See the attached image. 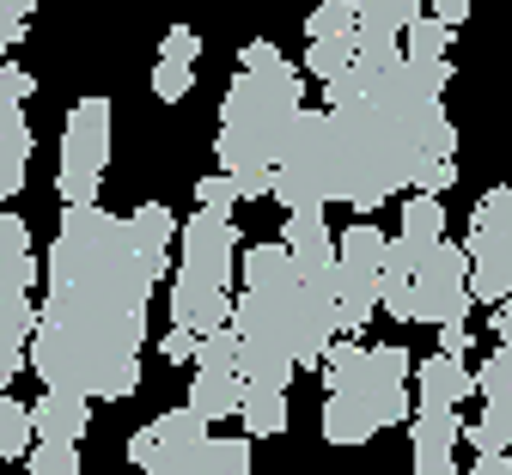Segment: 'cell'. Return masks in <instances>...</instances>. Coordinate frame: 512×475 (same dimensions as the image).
Here are the masks:
<instances>
[{
	"label": "cell",
	"instance_id": "cell-1",
	"mask_svg": "<svg viewBox=\"0 0 512 475\" xmlns=\"http://www.w3.org/2000/svg\"><path fill=\"white\" fill-rule=\"evenodd\" d=\"M159 281H165V262L141 250L135 220L104 214L98 201H61L31 372L43 384H74L98 402L135 396L141 348H147V305Z\"/></svg>",
	"mask_w": 512,
	"mask_h": 475
},
{
	"label": "cell",
	"instance_id": "cell-10",
	"mask_svg": "<svg viewBox=\"0 0 512 475\" xmlns=\"http://www.w3.org/2000/svg\"><path fill=\"white\" fill-rule=\"evenodd\" d=\"M177 250H183L177 268H189V275H202V281H214V287H232L238 262H244V256H238V226H232V214H214V208H196V220L177 232Z\"/></svg>",
	"mask_w": 512,
	"mask_h": 475
},
{
	"label": "cell",
	"instance_id": "cell-22",
	"mask_svg": "<svg viewBox=\"0 0 512 475\" xmlns=\"http://www.w3.org/2000/svg\"><path fill=\"white\" fill-rule=\"evenodd\" d=\"M31 445H37V409H25V402H13V390H7V402H0V457H31Z\"/></svg>",
	"mask_w": 512,
	"mask_h": 475
},
{
	"label": "cell",
	"instance_id": "cell-2",
	"mask_svg": "<svg viewBox=\"0 0 512 475\" xmlns=\"http://www.w3.org/2000/svg\"><path fill=\"white\" fill-rule=\"evenodd\" d=\"M452 61H403L378 67V80L324 110H299L293 141L275 165V201H348L354 214H378L403 183L415 189L433 159H458V128L445 116Z\"/></svg>",
	"mask_w": 512,
	"mask_h": 475
},
{
	"label": "cell",
	"instance_id": "cell-33",
	"mask_svg": "<svg viewBox=\"0 0 512 475\" xmlns=\"http://www.w3.org/2000/svg\"><path fill=\"white\" fill-rule=\"evenodd\" d=\"M31 7H37V0H0V43H19L25 37V25H31Z\"/></svg>",
	"mask_w": 512,
	"mask_h": 475
},
{
	"label": "cell",
	"instance_id": "cell-24",
	"mask_svg": "<svg viewBox=\"0 0 512 475\" xmlns=\"http://www.w3.org/2000/svg\"><path fill=\"white\" fill-rule=\"evenodd\" d=\"M244 469H250V439L244 433H208L196 475H244Z\"/></svg>",
	"mask_w": 512,
	"mask_h": 475
},
{
	"label": "cell",
	"instance_id": "cell-17",
	"mask_svg": "<svg viewBox=\"0 0 512 475\" xmlns=\"http://www.w3.org/2000/svg\"><path fill=\"white\" fill-rule=\"evenodd\" d=\"M244 390H250V378H244L238 366H196L189 402H196L208 421H226V415H238V409H244Z\"/></svg>",
	"mask_w": 512,
	"mask_h": 475
},
{
	"label": "cell",
	"instance_id": "cell-11",
	"mask_svg": "<svg viewBox=\"0 0 512 475\" xmlns=\"http://www.w3.org/2000/svg\"><path fill=\"white\" fill-rule=\"evenodd\" d=\"M232 293L226 287H214V281H202V275H189V268H177L171 275V323H189V329H220V323H232Z\"/></svg>",
	"mask_w": 512,
	"mask_h": 475
},
{
	"label": "cell",
	"instance_id": "cell-23",
	"mask_svg": "<svg viewBox=\"0 0 512 475\" xmlns=\"http://www.w3.org/2000/svg\"><path fill=\"white\" fill-rule=\"evenodd\" d=\"M452 19H439V13H421L409 31H403V49L415 55V61H452Z\"/></svg>",
	"mask_w": 512,
	"mask_h": 475
},
{
	"label": "cell",
	"instance_id": "cell-26",
	"mask_svg": "<svg viewBox=\"0 0 512 475\" xmlns=\"http://www.w3.org/2000/svg\"><path fill=\"white\" fill-rule=\"evenodd\" d=\"M384 311L397 323H415V268L384 256Z\"/></svg>",
	"mask_w": 512,
	"mask_h": 475
},
{
	"label": "cell",
	"instance_id": "cell-25",
	"mask_svg": "<svg viewBox=\"0 0 512 475\" xmlns=\"http://www.w3.org/2000/svg\"><path fill=\"white\" fill-rule=\"evenodd\" d=\"M354 31H360V0H317L305 19V37H354Z\"/></svg>",
	"mask_w": 512,
	"mask_h": 475
},
{
	"label": "cell",
	"instance_id": "cell-20",
	"mask_svg": "<svg viewBox=\"0 0 512 475\" xmlns=\"http://www.w3.org/2000/svg\"><path fill=\"white\" fill-rule=\"evenodd\" d=\"M128 220H135V238H141V250H147L153 262H165V268H171V238L183 232V226H177V214L165 208V201H141V208L128 214Z\"/></svg>",
	"mask_w": 512,
	"mask_h": 475
},
{
	"label": "cell",
	"instance_id": "cell-35",
	"mask_svg": "<svg viewBox=\"0 0 512 475\" xmlns=\"http://www.w3.org/2000/svg\"><path fill=\"white\" fill-rule=\"evenodd\" d=\"M452 177H458V159H433L415 189H433V195H439V189H452Z\"/></svg>",
	"mask_w": 512,
	"mask_h": 475
},
{
	"label": "cell",
	"instance_id": "cell-5",
	"mask_svg": "<svg viewBox=\"0 0 512 475\" xmlns=\"http://www.w3.org/2000/svg\"><path fill=\"white\" fill-rule=\"evenodd\" d=\"M110 165V98H80L61 128V171L55 189L61 201H98V177Z\"/></svg>",
	"mask_w": 512,
	"mask_h": 475
},
{
	"label": "cell",
	"instance_id": "cell-15",
	"mask_svg": "<svg viewBox=\"0 0 512 475\" xmlns=\"http://www.w3.org/2000/svg\"><path fill=\"white\" fill-rule=\"evenodd\" d=\"M92 402L98 396H86L74 384H43V396L31 402V409H37V439H86Z\"/></svg>",
	"mask_w": 512,
	"mask_h": 475
},
{
	"label": "cell",
	"instance_id": "cell-21",
	"mask_svg": "<svg viewBox=\"0 0 512 475\" xmlns=\"http://www.w3.org/2000/svg\"><path fill=\"white\" fill-rule=\"evenodd\" d=\"M354 55H360L354 37H311V43H305V74L330 86L336 74H348V67H354Z\"/></svg>",
	"mask_w": 512,
	"mask_h": 475
},
{
	"label": "cell",
	"instance_id": "cell-29",
	"mask_svg": "<svg viewBox=\"0 0 512 475\" xmlns=\"http://www.w3.org/2000/svg\"><path fill=\"white\" fill-rule=\"evenodd\" d=\"M196 201H202V208H214V214H232V201H244V189H238V177L220 165L214 177H202V183H196Z\"/></svg>",
	"mask_w": 512,
	"mask_h": 475
},
{
	"label": "cell",
	"instance_id": "cell-28",
	"mask_svg": "<svg viewBox=\"0 0 512 475\" xmlns=\"http://www.w3.org/2000/svg\"><path fill=\"white\" fill-rule=\"evenodd\" d=\"M421 19V0H360V25L378 31H409Z\"/></svg>",
	"mask_w": 512,
	"mask_h": 475
},
{
	"label": "cell",
	"instance_id": "cell-16",
	"mask_svg": "<svg viewBox=\"0 0 512 475\" xmlns=\"http://www.w3.org/2000/svg\"><path fill=\"white\" fill-rule=\"evenodd\" d=\"M445 238V214H439V195L433 189H421L415 201H409V208H403V232L391 238V262H421L433 244Z\"/></svg>",
	"mask_w": 512,
	"mask_h": 475
},
{
	"label": "cell",
	"instance_id": "cell-13",
	"mask_svg": "<svg viewBox=\"0 0 512 475\" xmlns=\"http://www.w3.org/2000/svg\"><path fill=\"white\" fill-rule=\"evenodd\" d=\"M31 171V122H25V98L0 86V195H19Z\"/></svg>",
	"mask_w": 512,
	"mask_h": 475
},
{
	"label": "cell",
	"instance_id": "cell-6",
	"mask_svg": "<svg viewBox=\"0 0 512 475\" xmlns=\"http://www.w3.org/2000/svg\"><path fill=\"white\" fill-rule=\"evenodd\" d=\"M470 287L482 305H500L512 293V183L482 195L470 214Z\"/></svg>",
	"mask_w": 512,
	"mask_h": 475
},
{
	"label": "cell",
	"instance_id": "cell-34",
	"mask_svg": "<svg viewBox=\"0 0 512 475\" xmlns=\"http://www.w3.org/2000/svg\"><path fill=\"white\" fill-rule=\"evenodd\" d=\"M159 55H171V61H196V55H202V37L189 31V25H171L165 43H159Z\"/></svg>",
	"mask_w": 512,
	"mask_h": 475
},
{
	"label": "cell",
	"instance_id": "cell-18",
	"mask_svg": "<svg viewBox=\"0 0 512 475\" xmlns=\"http://www.w3.org/2000/svg\"><path fill=\"white\" fill-rule=\"evenodd\" d=\"M378 433V415L366 409L360 396H348V390H330L324 396V439L330 445H366Z\"/></svg>",
	"mask_w": 512,
	"mask_h": 475
},
{
	"label": "cell",
	"instance_id": "cell-14",
	"mask_svg": "<svg viewBox=\"0 0 512 475\" xmlns=\"http://www.w3.org/2000/svg\"><path fill=\"white\" fill-rule=\"evenodd\" d=\"M470 390H476V372L452 348H439L433 360L415 366V409H458Z\"/></svg>",
	"mask_w": 512,
	"mask_h": 475
},
{
	"label": "cell",
	"instance_id": "cell-38",
	"mask_svg": "<svg viewBox=\"0 0 512 475\" xmlns=\"http://www.w3.org/2000/svg\"><path fill=\"white\" fill-rule=\"evenodd\" d=\"M494 335H500V342H512V293L494 305Z\"/></svg>",
	"mask_w": 512,
	"mask_h": 475
},
{
	"label": "cell",
	"instance_id": "cell-12",
	"mask_svg": "<svg viewBox=\"0 0 512 475\" xmlns=\"http://www.w3.org/2000/svg\"><path fill=\"white\" fill-rule=\"evenodd\" d=\"M409 439H415V469L421 475H452L458 469V439H464V427H458V409H415L409 415Z\"/></svg>",
	"mask_w": 512,
	"mask_h": 475
},
{
	"label": "cell",
	"instance_id": "cell-7",
	"mask_svg": "<svg viewBox=\"0 0 512 475\" xmlns=\"http://www.w3.org/2000/svg\"><path fill=\"white\" fill-rule=\"evenodd\" d=\"M208 415L196 402H183V409L147 421L135 439H128V463L147 469V475H196L202 469V445H208Z\"/></svg>",
	"mask_w": 512,
	"mask_h": 475
},
{
	"label": "cell",
	"instance_id": "cell-19",
	"mask_svg": "<svg viewBox=\"0 0 512 475\" xmlns=\"http://www.w3.org/2000/svg\"><path fill=\"white\" fill-rule=\"evenodd\" d=\"M238 421H244L250 439H275V433H287V384H256V378H250Z\"/></svg>",
	"mask_w": 512,
	"mask_h": 475
},
{
	"label": "cell",
	"instance_id": "cell-3",
	"mask_svg": "<svg viewBox=\"0 0 512 475\" xmlns=\"http://www.w3.org/2000/svg\"><path fill=\"white\" fill-rule=\"evenodd\" d=\"M305 98H299V67L275 49V43H244L238 49V80L226 86L220 104V165L238 177L244 201L275 195V165L293 141Z\"/></svg>",
	"mask_w": 512,
	"mask_h": 475
},
{
	"label": "cell",
	"instance_id": "cell-8",
	"mask_svg": "<svg viewBox=\"0 0 512 475\" xmlns=\"http://www.w3.org/2000/svg\"><path fill=\"white\" fill-rule=\"evenodd\" d=\"M476 305V287H470V244H433L421 262H415V323H464Z\"/></svg>",
	"mask_w": 512,
	"mask_h": 475
},
{
	"label": "cell",
	"instance_id": "cell-27",
	"mask_svg": "<svg viewBox=\"0 0 512 475\" xmlns=\"http://www.w3.org/2000/svg\"><path fill=\"white\" fill-rule=\"evenodd\" d=\"M25 463L37 475H80V439H37Z\"/></svg>",
	"mask_w": 512,
	"mask_h": 475
},
{
	"label": "cell",
	"instance_id": "cell-31",
	"mask_svg": "<svg viewBox=\"0 0 512 475\" xmlns=\"http://www.w3.org/2000/svg\"><path fill=\"white\" fill-rule=\"evenodd\" d=\"M500 390H512V342H500V348L488 354V366L476 372V396H482V402L500 396Z\"/></svg>",
	"mask_w": 512,
	"mask_h": 475
},
{
	"label": "cell",
	"instance_id": "cell-36",
	"mask_svg": "<svg viewBox=\"0 0 512 475\" xmlns=\"http://www.w3.org/2000/svg\"><path fill=\"white\" fill-rule=\"evenodd\" d=\"M427 13H439V19L464 25V19H470V0H427Z\"/></svg>",
	"mask_w": 512,
	"mask_h": 475
},
{
	"label": "cell",
	"instance_id": "cell-37",
	"mask_svg": "<svg viewBox=\"0 0 512 475\" xmlns=\"http://www.w3.org/2000/svg\"><path fill=\"white\" fill-rule=\"evenodd\" d=\"M439 348L464 354V348H470V329H464V323H439Z\"/></svg>",
	"mask_w": 512,
	"mask_h": 475
},
{
	"label": "cell",
	"instance_id": "cell-4",
	"mask_svg": "<svg viewBox=\"0 0 512 475\" xmlns=\"http://www.w3.org/2000/svg\"><path fill=\"white\" fill-rule=\"evenodd\" d=\"M384 256H391V232H378L372 220L342 232V275H336L342 335H360L372 311H384Z\"/></svg>",
	"mask_w": 512,
	"mask_h": 475
},
{
	"label": "cell",
	"instance_id": "cell-9",
	"mask_svg": "<svg viewBox=\"0 0 512 475\" xmlns=\"http://www.w3.org/2000/svg\"><path fill=\"white\" fill-rule=\"evenodd\" d=\"M409 372H415L409 348L384 342V348H366V360L354 366V378H348V384H336V390L360 396L366 409L378 415V427H403V421L415 415V390H409Z\"/></svg>",
	"mask_w": 512,
	"mask_h": 475
},
{
	"label": "cell",
	"instance_id": "cell-32",
	"mask_svg": "<svg viewBox=\"0 0 512 475\" xmlns=\"http://www.w3.org/2000/svg\"><path fill=\"white\" fill-rule=\"evenodd\" d=\"M196 348H202V329H189V323H171V329L159 335V354H165L171 366H189V360H196Z\"/></svg>",
	"mask_w": 512,
	"mask_h": 475
},
{
	"label": "cell",
	"instance_id": "cell-30",
	"mask_svg": "<svg viewBox=\"0 0 512 475\" xmlns=\"http://www.w3.org/2000/svg\"><path fill=\"white\" fill-rule=\"evenodd\" d=\"M189 67H196V61H171V55H159V67H153V92H159L165 104L189 98V86H196V80H189Z\"/></svg>",
	"mask_w": 512,
	"mask_h": 475
}]
</instances>
